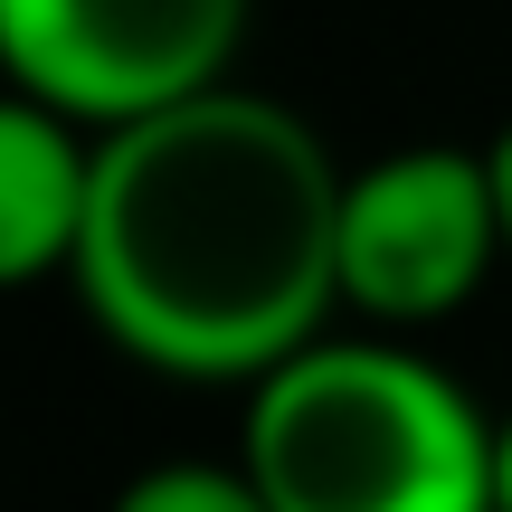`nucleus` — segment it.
Returning <instances> with one entry per match:
<instances>
[{"label":"nucleus","mask_w":512,"mask_h":512,"mask_svg":"<svg viewBox=\"0 0 512 512\" xmlns=\"http://www.w3.org/2000/svg\"><path fill=\"white\" fill-rule=\"evenodd\" d=\"M86 209H95V133L10 95L0 105V275L38 285V275L76 266Z\"/></svg>","instance_id":"nucleus-5"},{"label":"nucleus","mask_w":512,"mask_h":512,"mask_svg":"<svg viewBox=\"0 0 512 512\" xmlns=\"http://www.w3.org/2000/svg\"><path fill=\"white\" fill-rule=\"evenodd\" d=\"M494 181H503V238H512V124L494 133Z\"/></svg>","instance_id":"nucleus-8"},{"label":"nucleus","mask_w":512,"mask_h":512,"mask_svg":"<svg viewBox=\"0 0 512 512\" xmlns=\"http://www.w3.org/2000/svg\"><path fill=\"white\" fill-rule=\"evenodd\" d=\"M494 437L437 361L332 332L256 380L238 465L266 512H494Z\"/></svg>","instance_id":"nucleus-2"},{"label":"nucleus","mask_w":512,"mask_h":512,"mask_svg":"<svg viewBox=\"0 0 512 512\" xmlns=\"http://www.w3.org/2000/svg\"><path fill=\"white\" fill-rule=\"evenodd\" d=\"M247 0H0L19 95L86 133H124L228 86Z\"/></svg>","instance_id":"nucleus-3"},{"label":"nucleus","mask_w":512,"mask_h":512,"mask_svg":"<svg viewBox=\"0 0 512 512\" xmlns=\"http://www.w3.org/2000/svg\"><path fill=\"white\" fill-rule=\"evenodd\" d=\"M351 171L294 105L247 86L95 133L76 294L95 332L171 380H275L332 342Z\"/></svg>","instance_id":"nucleus-1"},{"label":"nucleus","mask_w":512,"mask_h":512,"mask_svg":"<svg viewBox=\"0 0 512 512\" xmlns=\"http://www.w3.org/2000/svg\"><path fill=\"white\" fill-rule=\"evenodd\" d=\"M512 256L494 152L408 143L351 171L342 190V304L370 323H437Z\"/></svg>","instance_id":"nucleus-4"},{"label":"nucleus","mask_w":512,"mask_h":512,"mask_svg":"<svg viewBox=\"0 0 512 512\" xmlns=\"http://www.w3.org/2000/svg\"><path fill=\"white\" fill-rule=\"evenodd\" d=\"M105 512H266V494L247 484V465H209V456H171L143 465Z\"/></svg>","instance_id":"nucleus-6"},{"label":"nucleus","mask_w":512,"mask_h":512,"mask_svg":"<svg viewBox=\"0 0 512 512\" xmlns=\"http://www.w3.org/2000/svg\"><path fill=\"white\" fill-rule=\"evenodd\" d=\"M494 512H512V418H503V437H494Z\"/></svg>","instance_id":"nucleus-7"}]
</instances>
